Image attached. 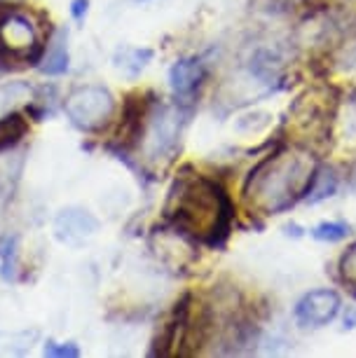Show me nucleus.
<instances>
[{"mask_svg": "<svg viewBox=\"0 0 356 358\" xmlns=\"http://www.w3.org/2000/svg\"><path fill=\"white\" fill-rule=\"evenodd\" d=\"M319 171L317 152L300 143H279L265 155L244 183V201L260 215L286 213L305 201Z\"/></svg>", "mask_w": 356, "mask_h": 358, "instance_id": "nucleus-1", "label": "nucleus"}, {"mask_svg": "<svg viewBox=\"0 0 356 358\" xmlns=\"http://www.w3.org/2000/svg\"><path fill=\"white\" fill-rule=\"evenodd\" d=\"M164 218L176 234L218 248L232 232L234 206L216 180L199 173H180L166 197Z\"/></svg>", "mask_w": 356, "mask_h": 358, "instance_id": "nucleus-2", "label": "nucleus"}, {"mask_svg": "<svg viewBox=\"0 0 356 358\" xmlns=\"http://www.w3.org/2000/svg\"><path fill=\"white\" fill-rule=\"evenodd\" d=\"M335 113H338V94L333 87H314L300 94L288 108V120H293L295 129L302 134L298 143L310 150L324 148L331 141Z\"/></svg>", "mask_w": 356, "mask_h": 358, "instance_id": "nucleus-3", "label": "nucleus"}, {"mask_svg": "<svg viewBox=\"0 0 356 358\" xmlns=\"http://www.w3.org/2000/svg\"><path fill=\"white\" fill-rule=\"evenodd\" d=\"M190 120V108L183 103H152L148 113V122L143 131V148L148 159L152 162H169L180 145V136Z\"/></svg>", "mask_w": 356, "mask_h": 358, "instance_id": "nucleus-4", "label": "nucleus"}, {"mask_svg": "<svg viewBox=\"0 0 356 358\" xmlns=\"http://www.w3.org/2000/svg\"><path fill=\"white\" fill-rule=\"evenodd\" d=\"M45 45L38 29L22 12L8 10L0 15V71H10L24 64H38Z\"/></svg>", "mask_w": 356, "mask_h": 358, "instance_id": "nucleus-5", "label": "nucleus"}, {"mask_svg": "<svg viewBox=\"0 0 356 358\" xmlns=\"http://www.w3.org/2000/svg\"><path fill=\"white\" fill-rule=\"evenodd\" d=\"M64 108L80 131H101L115 113V99L106 87L85 85L66 96Z\"/></svg>", "mask_w": 356, "mask_h": 358, "instance_id": "nucleus-6", "label": "nucleus"}, {"mask_svg": "<svg viewBox=\"0 0 356 358\" xmlns=\"http://www.w3.org/2000/svg\"><path fill=\"white\" fill-rule=\"evenodd\" d=\"M342 309L340 295L331 288H317L305 293L293 309L295 323L300 328H324L338 319Z\"/></svg>", "mask_w": 356, "mask_h": 358, "instance_id": "nucleus-7", "label": "nucleus"}, {"mask_svg": "<svg viewBox=\"0 0 356 358\" xmlns=\"http://www.w3.org/2000/svg\"><path fill=\"white\" fill-rule=\"evenodd\" d=\"M99 232V220L80 206L62 208L55 218V236L66 246H83Z\"/></svg>", "mask_w": 356, "mask_h": 358, "instance_id": "nucleus-8", "label": "nucleus"}, {"mask_svg": "<svg viewBox=\"0 0 356 358\" xmlns=\"http://www.w3.org/2000/svg\"><path fill=\"white\" fill-rule=\"evenodd\" d=\"M206 80V66L199 57H183L171 66L169 71V85L173 92V99L178 103H192L197 96L199 87Z\"/></svg>", "mask_w": 356, "mask_h": 358, "instance_id": "nucleus-9", "label": "nucleus"}, {"mask_svg": "<svg viewBox=\"0 0 356 358\" xmlns=\"http://www.w3.org/2000/svg\"><path fill=\"white\" fill-rule=\"evenodd\" d=\"M150 106H152V101H148V96H141V94L127 99L124 113H122V124H120V131H118V143L122 150L141 145Z\"/></svg>", "mask_w": 356, "mask_h": 358, "instance_id": "nucleus-10", "label": "nucleus"}, {"mask_svg": "<svg viewBox=\"0 0 356 358\" xmlns=\"http://www.w3.org/2000/svg\"><path fill=\"white\" fill-rule=\"evenodd\" d=\"M69 33L59 31L52 43L47 45V50L43 52V59H40V71L45 76H64L69 71Z\"/></svg>", "mask_w": 356, "mask_h": 358, "instance_id": "nucleus-11", "label": "nucleus"}, {"mask_svg": "<svg viewBox=\"0 0 356 358\" xmlns=\"http://www.w3.org/2000/svg\"><path fill=\"white\" fill-rule=\"evenodd\" d=\"M155 52L148 50V47H120L113 57L115 69L127 78H138L145 71V66L152 62Z\"/></svg>", "mask_w": 356, "mask_h": 358, "instance_id": "nucleus-12", "label": "nucleus"}, {"mask_svg": "<svg viewBox=\"0 0 356 358\" xmlns=\"http://www.w3.org/2000/svg\"><path fill=\"white\" fill-rule=\"evenodd\" d=\"M281 66L284 64H281V57L277 52L256 50L251 62H248V71H251V76L260 80L263 85H272V83H277L281 76Z\"/></svg>", "mask_w": 356, "mask_h": 358, "instance_id": "nucleus-13", "label": "nucleus"}, {"mask_svg": "<svg viewBox=\"0 0 356 358\" xmlns=\"http://www.w3.org/2000/svg\"><path fill=\"white\" fill-rule=\"evenodd\" d=\"M338 187H340L338 171H335L333 166H321L319 164V171H317V176H314V183L310 187V192H307L305 201L307 204H319V201L333 197V194L338 192Z\"/></svg>", "mask_w": 356, "mask_h": 358, "instance_id": "nucleus-14", "label": "nucleus"}, {"mask_svg": "<svg viewBox=\"0 0 356 358\" xmlns=\"http://www.w3.org/2000/svg\"><path fill=\"white\" fill-rule=\"evenodd\" d=\"M19 276V239L17 234H0V279L17 281Z\"/></svg>", "mask_w": 356, "mask_h": 358, "instance_id": "nucleus-15", "label": "nucleus"}, {"mask_svg": "<svg viewBox=\"0 0 356 358\" xmlns=\"http://www.w3.org/2000/svg\"><path fill=\"white\" fill-rule=\"evenodd\" d=\"M26 131H29V124H26L24 115H19V113L5 115V117L0 120V152L15 148L19 141L26 136Z\"/></svg>", "mask_w": 356, "mask_h": 358, "instance_id": "nucleus-16", "label": "nucleus"}, {"mask_svg": "<svg viewBox=\"0 0 356 358\" xmlns=\"http://www.w3.org/2000/svg\"><path fill=\"white\" fill-rule=\"evenodd\" d=\"M349 232H352V225L345 220H324L319 225L312 227V236L317 241H326V244H338V241L347 239Z\"/></svg>", "mask_w": 356, "mask_h": 358, "instance_id": "nucleus-17", "label": "nucleus"}, {"mask_svg": "<svg viewBox=\"0 0 356 358\" xmlns=\"http://www.w3.org/2000/svg\"><path fill=\"white\" fill-rule=\"evenodd\" d=\"M338 272H340V281L356 295V241L349 244L347 251L340 255Z\"/></svg>", "mask_w": 356, "mask_h": 358, "instance_id": "nucleus-18", "label": "nucleus"}, {"mask_svg": "<svg viewBox=\"0 0 356 358\" xmlns=\"http://www.w3.org/2000/svg\"><path fill=\"white\" fill-rule=\"evenodd\" d=\"M43 354L50 358H78L80 349L78 344L73 342H55V340H47L43 347Z\"/></svg>", "mask_w": 356, "mask_h": 358, "instance_id": "nucleus-19", "label": "nucleus"}, {"mask_svg": "<svg viewBox=\"0 0 356 358\" xmlns=\"http://www.w3.org/2000/svg\"><path fill=\"white\" fill-rule=\"evenodd\" d=\"M274 3L286 10H310V8H319L324 0H274Z\"/></svg>", "mask_w": 356, "mask_h": 358, "instance_id": "nucleus-20", "label": "nucleus"}, {"mask_svg": "<svg viewBox=\"0 0 356 358\" xmlns=\"http://www.w3.org/2000/svg\"><path fill=\"white\" fill-rule=\"evenodd\" d=\"M87 8H90V0H73L71 3V15L76 22H83L87 17Z\"/></svg>", "mask_w": 356, "mask_h": 358, "instance_id": "nucleus-21", "label": "nucleus"}, {"mask_svg": "<svg viewBox=\"0 0 356 358\" xmlns=\"http://www.w3.org/2000/svg\"><path fill=\"white\" fill-rule=\"evenodd\" d=\"M345 328L347 330L356 328V309H347V314H345Z\"/></svg>", "mask_w": 356, "mask_h": 358, "instance_id": "nucleus-22", "label": "nucleus"}, {"mask_svg": "<svg viewBox=\"0 0 356 358\" xmlns=\"http://www.w3.org/2000/svg\"><path fill=\"white\" fill-rule=\"evenodd\" d=\"M349 187H352V192L356 194V164L352 166V171H349Z\"/></svg>", "mask_w": 356, "mask_h": 358, "instance_id": "nucleus-23", "label": "nucleus"}, {"mask_svg": "<svg viewBox=\"0 0 356 358\" xmlns=\"http://www.w3.org/2000/svg\"><path fill=\"white\" fill-rule=\"evenodd\" d=\"M352 62L356 64V47H354V52H352Z\"/></svg>", "mask_w": 356, "mask_h": 358, "instance_id": "nucleus-24", "label": "nucleus"}, {"mask_svg": "<svg viewBox=\"0 0 356 358\" xmlns=\"http://www.w3.org/2000/svg\"><path fill=\"white\" fill-rule=\"evenodd\" d=\"M136 3H145V0H136Z\"/></svg>", "mask_w": 356, "mask_h": 358, "instance_id": "nucleus-25", "label": "nucleus"}]
</instances>
